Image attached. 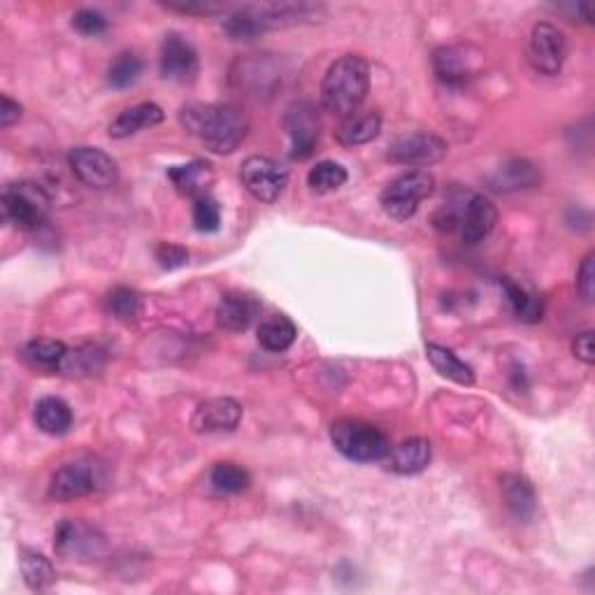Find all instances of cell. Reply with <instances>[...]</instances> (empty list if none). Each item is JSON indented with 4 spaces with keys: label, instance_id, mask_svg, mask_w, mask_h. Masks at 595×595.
<instances>
[{
    "label": "cell",
    "instance_id": "6da1fadb",
    "mask_svg": "<svg viewBox=\"0 0 595 595\" xmlns=\"http://www.w3.org/2000/svg\"><path fill=\"white\" fill-rule=\"evenodd\" d=\"M179 124L214 154H233L249 133L247 114L235 105L189 103L179 110Z\"/></svg>",
    "mask_w": 595,
    "mask_h": 595
},
{
    "label": "cell",
    "instance_id": "7a4b0ae2",
    "mask_svg": "<svg viewBox=\"0 0 595 595\" xmlns=\"http://www.w3.org/2000/svg\"><path fill=\"white\" fill-rule=\"evenodd\" d=\"M370 91V66L356 54H347L326 70L321 82V105L333 117L347 119L361 110Z\"/></svg>",
    "mask_w": 595,
    "mask_h": 595
},
{
    "label": "cell",
    "instance_id": "3957f363",
    "mask_svg": "<svg viewBox=\"0 0 595 595\" xmlns=\"http://www.w3.org/2000/svg\"><path fill=\"white\" fill-rule=\"evenodd\" d=\"M331 442L344 458L354 463L384 461L391 442L382 430L358 419H340L331 426Z\"/></svg>",
    "mask_w": 595,
    "mask_h": 595
},
{
    "label": "cell",
    "instance_id": "277c9868",
    "mask_svg": "<svg viewBox=\"0 0 595 595\" xmlns=\"http://www.w3.org/2000/svg\"><path fill=\"white\" fill-rule=\"evenodd\" d=\"M435 177L428 170H407L384 186L379 203L382 210L396 221L412 219L421 200L433 196Z\"/></svg>",
    "mask_w": 595,
    "mask_h": 595
},
{
    "label": "cell",
    "instance_id": "5b68a950",
    "mask_svg": "<svg viewBox=\"0 0 595 595\" xmlns=\"http://www.w3.org/2000/svg\"><path fill=\"white\" fill-rule=\"evenodd\" d=\"M47 191L35 182H14L3 191V217L19 231H38L49 214Z\"/></svg>",
    "mask_w": 595,
    "mask_h": 595
},
{
    "label": "cell",
    "instance_id": "8992f818",
    "mask_svg": "<svg viewBox=\"0 0 595 595\" xmlns=\"http://www.w3.org/2000/svg\"><path fill=\"white\" fill-rule=\"evenodd\" d=\"M105 482L107 472L103 463L93 461V458H80V461L61 465L54 472L52 484H49V498L59 500V503H68V500H77L100 491Z\"/></svg>",
    "mask_w": 595,
    "mask_h": 595
},
{
    "label": "cell",
    "instance_id": "52a82bcc",
    "mask_svg": "<svg viewBox=\"0 0 595 595\" xmlns=\"http://www.w3.org/2000/svg\"><path fill=\"white\" fill-rule=\"evenodd\" d=\"M54 549L66 561L91 563L105 556L107 537L82 519H63L54 530Z\"/></svg>",
    "mask_w": 595,
    "mask_h": 595
},
{
    "label": "cell",
    "instance_id": "ba28073f",
    "mask_svg": "<svg viewBox=\"0 0 595 595\" xmlns=\"http://www.w3.org/2000/svg\"><path fill=\"white\" fill-rule=\"evenodd\" d=\"M568 59V40L563 31L549 21H540L533 26L528 40V61L537 73L554 77L563 70Z\"/></svg>",
    "mask_w": 595,
    "mask_h": 595
},
{
    "label": "cell",
    "instance_id": "9c48e42d",
    "mask_svg": "<svg viewBox=\"0 0 595 595\" xmlns=\"http://www.w3.org/2000/svg\"><path fill=\"white\" fill-rule=\"evenodd\" d=\"M240 179L256 200L275 203L282 198L286 184H289V170L268 156H249L240 168Z\"/></svg>",
    "mask_w": 595,
    "mask_h": 595
},
{
    "label": "cell",
    "instance_id": "30bf717a",
    "mask_svg": "<svg viewBox=\"0 0 595 595\" xmlns=\"http://www.w3.org/2000/svg\"><path fill=\"white\" fill-rule=\"evenodd\" d=\"M284 131L291 140V159H310L321 138V121L317 107L312 103L291 105L284 114Z\"/></svg>",
    "mask_w": 595,
    "mask_h": 595
},
{
    "label": "cell",
    "instance_id": "8fae6325",
    "mask_svg": "<svg viewBox=\"0 0 595 595\" xmlns=\"http://www.w3.org/2000/svg\"><path fill=\"white\" fill-rule=\"evenodd\" d=\"M68 166L91 189H110L119 179L117 161L98 147H73L68 152Z\"/></svg>",
    "mask_w": 595,
    "mask_h": 595
},
{
    "label": "cell",
    "instance_id": "7c38bea8",
    "mask_svg": "<svg viewBox=\"0 0 595 595\" xmlns=\"http://www.w3.org/2000/svg\"><path fill=\"white\" fill-rule=\"evenodd\" d=\"M449 147L442 138H437L433 133H412L393 142L389 159L398 166H410V168H428L440 163L444 156H447Z\"/></svg>",
    "mask_w": 595,
    "mask_h": 595
},
{
    "label": "cell",
    "instance_id": "4fadbf2b",
    "mask_svg": "<svg viewBox=\"0 0 595 595\" xmlns=\"http://www.w3.org/2000/svg\"><path fill=\"white\" fill-rule=\"evenodd\" d=\"M161 77L168 82H193L196 80L200 61H198V49L191 45L184 35L179 33H168L163 38L161 45V59H159Z\"/></svg>",
    "mask_w": 595,
    "mask_h": 595
},
{
    "label": "cell",
    "instance_id": "5bb4252c",
    "mask_svg": "<svg viewBox=\"0 0 595 595\" xmlns=\"http://www.w3.org/2000/svg\"><path fill=\"white\" fill-rule=\"evenodd\" d=\"M496 221L498 210L489 198L482 196V193L470 196L461 207V221H458L465 245H479V242H484L493 228H496Z\"/></svg>",
    "mask_w": 595,
    "mask_h": 595
},
{
    "label": "cell",
    "instance_id": "9a60e30c",
    "mask_svg": "<svg viewBox=\"0 0 595 595\" xmlns=\"http://www.w3.org/2000/svg\"><path fill=\"white\" fill-rule=\"evenodd\" d=\"M242 419V405L233 398H212L196 407L191 428L196 433H224L235 430Z\"/></svg>",
    "mask_w": 595,
    "mask_h": 595
},
{
    "label": "cell",
    "instance_id": "2e32d148",
    "mask_svg": "<svg viewBox=\"0 0 595 595\" xmlns=\"http://www.w3.org/2000/svg\"><path fill=\"white\" fill-rule=\"evenodd\" d=\"M261 300L249 293H228L217 305V324L224 331L242 333L261 317Z\"/></svg>",
    "mask_w": 595,
    "mask_h": 595
},
{
    "label": "cell",
    "instance_id": "e0dca14e",
    "mask_svg": "<svg viewBox=\"0 0 595 595\" xmlns=\"http://www.w3.org/2000/svg\"><path fill=\"white\" fill-rule=\"evenodd\" d=\"M433 458V447L426 437H410V440L396 444L389 449V454L384 456L386 468L396 475H419L430 465Z\"/></svg>",
    "mask_w": 595,
    "mask_h": 595
},
{
    "label": "cell",
    "instance_id": "ac0fdd59",
    "mask_svg": "<svg viewBox=\"0 0 595 595\" xmlns=\"http://www.w3.org/2000/svg\"><path fill=\"white\" fill-rule=\"evenodd\" d=\"M168 179L182 196L196 200L200 196H210V189L214 184V170L207 161H191L184 163V166L168 168Z\"/></svg>",
    "mask_w": 595,
    "mask_h": 595
},
{
    "label": "cell",
    "instance_id": "d6986e66",
    "mask_svg": "<svg viewBox=\"0 0 595 595\" xmlns=\"http://www.w3.org/2000/svg\"><path fill=\"white\" fill-rule=\"evenodd\" d=\"M500 491H503L507 510H510V514L516 521L526 523L533 519L537 498H535L533 484H530L526 477L514 475V472L503 475V479H500Z\"/></svg>",
    "mask_w": 595,
    "mask_h": 595
},
{
    "label": "cell",
    "instance_id": "ffe728a7",
    "mask_svg": "<svg viewBox=\"0 0 595 595\" xmlns=\"http://www.w3.org/2000/svg\"><path fill=\"white\" fill-rule=\"evenodd\" d=\"M166 119V114L156 103H140V105H133L128 107L119 114L117 119L110 124V138L114 140H124V138H131V135L140 133L142 128H152V126H159L161 121Z\"/></svg>",
    "mask_w": 595,
    "mask_h": 595
},
{
    "label": "cell",
    "instance_id": "44dd1931",
    "mask_svg": "<svg viewBox=\"0 0 595 595\" xmlns=\"http://www.w3.org/2000/svg\"><path fill=\"white\" fill-rule=\"evenodd\" d=\"M437 80L444 84H465L475 73V59L468 56L465 47H442L435 52L433 59Z\"/></svg>",
    "mask_w": 595,
    "mask_h": 595
},
{
    "label": "cell",
    "instance_id": "7402d4cb",
    "mask_svg": "<svg viewBox=\"0 0 595 595\" xmlns=\"http://www.w3.org/2000/svg\"><path fill=\"white\" fill-rule=\"evenodd\" d=\"M382 133V114L379 112H365V114H351L342 121V126L335 133V138L342 147H361L368 145Z\"/></svg>",
    "mask_w": 595,
    "mask_h": 595
},
{
    "label": "cell",
    "instance_id": "603a6c76",
    "mask_svg": "<svg viewBox=\"0 0 595 595\" xmlns=\"http://www.w3.org/2000/svg\"><path fill=\"white\" fill-rule=\"evenodd\" d=\"M35 426L47 435H66L73 426V410L63 398L47 396L35 405Z\"/></svg>",
    "mask_w": 595,
    "mask_h": 595
},
{
    "label": "cell",
    "instance_id": "cb8c5ba5",
    "mask_svg": "<svg viewBox=\"0 0 595 595\" xmlns=\"http://www.w3.org/2000/svg\"><path fill=\"white\" fill-rule=\"evenodd\" d=\"M426 356L430 365H433L437 375L451 379V382L461 384V386H472L475 384V370L470 368L468 363L461 361L454 351L442 347V344L428 342L426 344Z\"/></svg>",
    "mask_w": 595,
    "mask_h": 595
},
{
    "label": "cell",
    "instance_id": "d4e9b609",
    "mask_svg": "<svg viewBox=\"0 0 595 595\" xmlns=\"http://www.w3.org/2000/svg\"><path fill=\"white\" fill-rule=\"evenodd\" d=\"M270 31L261 7H240L224 19V33L235 42H254Z\"/></svg>",
    "mask_w": 595,
    "mask_h": 595
},
{
    "label": "cell",
    "instance_id": "484cf974",
    "mask_svg": "<svg viewBox=\"0 0 595 595\" xmlns=\"http://www.w3.org/2000/svg\"><path fill=\"white\" fill-rule=\"evenodd\" d=\"M540 182V172L533 166V163L526 159H512L507 161L505 166H500L496 175H493L491 184L496 191H521V189H533Z\"/></svg>",
    "mask_w": 595,
    "mask_h": 595
},
{
    "label": "cell",
    "instance_id": "4316f807",
    "mask_svg": "<svg viewBox=\"0 0 595 595\" xmlns=\"http://www.w3.org/2000/svg\"><path fill=\"white\" fill-rule=\"evenodd\" d=\"M298 338V328L289 317L284 314H272L258 326V342L265 351H272V354H282L291 347Z\"/></svg>",
    "mask_w": 595,
    "mask_h": 595
},
{
    "label": "cell",
    "instance_id": "83f0119b",
    "mask_svg": "<svg viewBox=\"0 0 595 595\" xmlns=\"http://www.w3.org/2000/svg\"><path fill=\"white\" fill-rule=\"evenodd\" d=\"M503 289L507 300H510L516 319L523 321V324H537V321L542 319L544 300L537 296V293L528 291L526 286H521L510 277L503 279Z\"/></svg>",
    "mask_w": 595,
    "mask_h": 595
},
{
    "label": "cell",
    "instance_id": "f1b7e54d",
    "mask_svg": "<svg viewBox=\"0 0 595 595\" xmlns=\"http://www.w3.org/2000/svg\"><path fill=\"white\" fill-rule=\"evenodd\" d=\"M19 568H21V575H24L26 586L31 591H47L49 586L56 582L52 561L33 549H21Z\"/></svg>",
    "mask_w": 595,
    "mask_h": 595
},
{
    "label": "cell",
    "instance_id": "f546056e",
    "mask_svg": "<svg viewBox=\"0 0 595 595\" xmlns=\"http://www.w3.org/2000/svg\"><path fill=\"white\" fill-rule=\"evenodd\" d=\"M103 363H105L103 351L89 344V347L68 349L66 358H63L56 372H63V375L68 377H89V375H96V372L103 368Z\"/></svg>",
    "mask_w": 595,
    "mask_h": 595
},
{
    "label": "cell",
    "instance_id": "4dcf8cb0",
    "mask_svg": "<svg viewBox=\"0 0 595 595\" xmlns=\"http://www.w3.org/2000/svg\"><path fill=\"white\" fill-rule=\"evenodd\" d=\"M68 354V347L59 340H33L21 349L26 363H31L33 368L45 370H59V365Z\"/></svg>",
    "mask_w": 595,
    "mask_h": 595
},
{
    "label": "cell",
    "instance_id": "1f68e13d",
    "mask_svg": "<svg viewBox=\"0 0 595 595\" xmlns=\"http://www.w3.org/2000/svg\"><path fill=\"white\" fill-rule=\"evenodd\" d=\"M142 68H145V63H142L138 54L121 52L117 59L110 63V68H107V84L117 91L131 89V86L140 80Z\"/></svg>",
    "mask_w": 595,
    "mask_h": 595
},
{
    "label": "cell",
    "instance_id": "d6a6232c",
    "mask_svg": "<svg viewBox=\"0 0 595 595\" xmlns=\"http://www.w3.org/2000/svg\"><path fill=\"white\" fill-rule=\"evenodd\" d=\"M210 484L214 491L226 493V496H235V493H242L249 489L252 484V477L245 468L235 463H217L210 472Z\"/></svg>",
    "mask_w": 595,
    "mask_h": 595
},
{
    "label": "cell",
    "instance_id": "836d02e7",
    "mask_svg": "<svg viewBox=\"0 0 595 595\" xmlns=\"http://www.w3.org/2000/svg\"><path fill=\"white\" fill-rule=\"evenodd\" d=\"M105 305H107V312H110L114 319L124 321V324H131V321L138 319L142 312L140 293L128 289V286H117V289L107 293Z\"/></svg>",
    "mask_w": 595,
    "mask_h": 595
},
{
    "label": "cell",
    "instance_id": "e575fe53",
    "mask_svg": "<svg viewBox=\"0 0 595 595\" xmlns=\"http://www.w3.org/2000/svg\"><path fill=\"white\" fill-rule=\"evenodd\" d=\"M347 179H349L347 170L335 161H321L307 172V186H310L314 193L338 191L340 186L347 184Z\"/></svg>",
    "mask_w": 595,
    "mask_h": 595
},
{
    "label": "cell",
    "instance_id": "d590c367",
    "mask_svg": "<svg viewBox=\"0 0 595 595\" xmlns=\"http://www.w3.org/2000/svg\"><path fill=\"white\" fill-rule=\"evenodd\" d=\"M221 207L212 196H200L193 200V226L200 233L219 231Z\"/></svg>",
    "mask_w": 595,
    "mask_h": 595
},
{
    "label": "cell",
    "instance_id": "8d00e7d4",
    "mask_svg": "<svg viewBox=\"0 0 595 595\" xmlns=\"http://www.w3.org/2000/svg\"><path fill=\"white\" fill-rule=\"evenodd\" d=\"M73 28L80 35H86V38H96V35H103L107 31V19L98 10L82 7V10L73 14Z\"/></svg>",
    "mask_w": 595,
    "mask_h": 595
},
{
    "label": "cell",
    "instance_id": "74e56055",
    "mask_svg": "<svg viewBox=\"0 0 595 595\" xmlns=\"http://www.w3.org/2000/svg\"><path fill=\"white\" fill-rule=\"evenodd\" d=\"M577 291L584 303H593L595 293V254H586L582 265L577 270Z\"/></svg>",
    "mask_w": 595,
    "mask_h": 595
},
{
    "label": "cell",
    "instance_id": "f35d334b",
    "mask_svg": "<svg viewBox=\"0 0 595 595\" xmlns=\"http://www.w3.org/2000/svg\"><path fill=\"white\" fill-rule=\"evenodd\" d=\"M156 261H159L163 270H175V268H182V265H186V261H189V252L179 245L161 242V245L156 247Z\"/></svg>",
    "mask_w": 595,
    "mask_h": 595
},
{
    "label": "cell",
    "instance_id": "ab89813d",
    "mask_svg": "<svg viewBox=\"0 0 595 595\" xmlns=\"http://www.w3.org/2000/svg\"><path fill=\"white\" fill-rule=\"evenodd\" d=\"M166 7L172 12L182 14H217L226 10V5L207 3V0H198V3H166Z\"/></svg>",
    "mask_w": 595,
    "mask_h": 595
},
{
    "label": "cell",
    "instance_id": "60d3db41",
    "mask_svg": "<svg viewBox=\"0 0 595 595\" xmlns=\"http://www.w3.org/2000/svg\"><path fill=\"white\" fill-rule=\"evenodd\" d=\"M572 351H575L579 361L586 365H593V331L579 333L575 342H572Z\"/></svg>",
    "mask_w": 595,
    "mask_h": 595
},
{
    "label": "cell",
    "instance_id": "b9f144b4",
    "mask_svg": "<svg viewBox=\"0 0 595 595\" xmlns=\"http://www.w3.org/2000/svg\"><path fill=\"white\" fill-rule=\"evenodd\" d=\"M21 119V105L10 96H0V126L10 128Z\"/></svg>",
    "mask_w": 595,
    "mask_h": 595
}]
</instances>
